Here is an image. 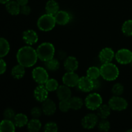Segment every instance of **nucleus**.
I'll return each instance as SVG.
<instances>
[{
	"instance_id": "nucleus-1",
	"label": "nucleus",
	"mask_w": 132,
	"mask_h": 132,
	"mask_svg": "<svg viewBox=\"0 0 132 132\" xmlns=\"http://www.w3.org/2000/svg\"><path fill=\"white\" fill-rule=\"evenodd\" d=\"M16 59L18 64L24 68H30L36 64L38 59L36 49L27 45L20 48L16 54Z\"/></svg>"
},
{
	"instance_id": "nucleus-2",
	"label": "nucleus",
	"mask_w": 132,
	"mask_h": 132,
	"mask_svg": "<svg viewBox=\"0 0 132 132\" xmlns=\"http://www.w3.org/2000/svg\"><path fill=\"white\" fill-rule=\"evenodd\" d=\"M36 52L38 59L45 63L54 57L55 49L52 43L49 42H44L37 46L36 48Z\"/></svg>"
},
{
	"instance_id": "nucleus-3",
	"label": "nucleus",
	"mask_w": 132,
	"mask_h": 132,
	"mask_svg": "<svg viewBox=\"0 0 132 132\" xmlns=\"http://www.w3.org/2000/svg\"><path fill=\"white\" fill-rule=\"evenodd\" d=\"M101 76L107 81H113L119 76V69L117 65L111 63H104L100 67Z\"/></svg>"
},
{
	"instance_id": "nucleus-4",
	"label": "nucleus",
	"mask_w": 132,
	"mask_h": 132,
	"mask_svg": "<svg viewBox=\"0 0 132 132\" xmlns=\"http://www.w3.org/2000/svg\"><path fill=\"white\" fill-rule=\"evenodd\" d=\"M56 24L54 15L45 14L38 18L37 21V28L42 32H49L54 28Z\"/></svg>"
},
{
	"instance_id": "nucleus-5",
	"label": "nucleus",
	"mask_w": 132,
	"mask_h": 132,
	"mask_svg": "<svg viewBox=\"0 0 132 132\" xmlns=\"http://www.w3.org/2000/svg\"><path fill=\"white\" fill-rule=\"evenodd\" d=\"M85 105L86 108L90 110H97L103 104V98L101 95L97 92L89 94L85 98Z\"/></svg>"
},
{
	"instance_id": "nucleus-6",
	"label": "nucleus",
	"mask_w": 132,
	"mask_h": 132,
	"mask_svg": "<svg viewBox=\"0 0 132 132\" xmlns=\"http://www.w3.org/2000/svg\"><path fill=\"white\" fill-rule=\"evenodd\" d=\"M108 104L112 110L117 111V112H121L124 111L128 106V101L121 96H115L110 98L108 101Z\"/></svg>"
},
{
	"instance_id": "nucleus-7",
	"label": "nucleus",
	"mask_w": 132,
	"mask_h": 132,
	"mask_svg": "<svg viewBox=\"0 0 132 132\" xmlns=\"http://www.w3.org/2000/svg\"><path fill=\"white\" fill-rule=\"evenodd\" d=\"M32 79L38 85H45L49 79L47 70L42 67H37L32 72Z\"/></svg>"
},
{
	"instance_id": "nucleus-8",
	"label": "nucleus",
	"mask_w": 132,
	"mask_h": 132,
	"mask_svg": "<svg viewBox=\"0 0 132 132\" xmlns=\"http://www.w3.org/2000/svg\"><path fill=\"white\" fill-rule=\"evenodd\" d=\"M115 59L121 64H130L132 61V52L127 48L119 49L116 53Z\"/></svg>"
},
{
	"instance_id": "nucleus-9",
	"label": "nucleus",
	"mask_w": 132,
	"mask_h": 132,
	"mask_svg": "<svg viewBox=\"0 0 132 132\" xmlns=\"http://www.w3.org/2000/svg\"><path fill=\"white\" fill-rule=\"evenodd\" d=\"M99 117L97 113H90L86 114L81 120V125L86 130H91L94 128L99 122Z\"/></svg>"
},
{
	"instance_id": "nucleus-10",
	"label": "nucleus",
	"mask_w": 132,
	"mask_h": 132,
	"mask_svg": "<svg viewBox=\"0 0 132 132\" xmlns=\"http://www.w3.org/2000/svg\"><path fill=\"white\" fill-rule=\"evenodd\" d=\"M79 78L75 72H67L62 77V81L63 85L70 88H73L77 86Z\"/></svg>"
},
{
	"instance_id": "nucleus-11",
	"label": "nucleus",
	"mask_w": 132,
	"mask_h": 132,
	"mask_svg": "<svg viewBox=\"0 0 132 132\" xmlns=\"http://www.w3.org/2000/svg\"><path fill=\"white\" fill-rule=\"evenodd\" d=\"M22 39L25 44L32 46L37 43L39 39V36L37 32L33 29H28L23 32Z\"/></svg>"
},
{
	"instance_id": "nucleus-12",
	"label": "nucleus",
	"mask_w": 132,
	"mask_h": 132,
	"mask_svg": "<svg viewBox=\"0 0 132 132\" xmlns=\"http://www.w3.org/2000/svg\"><path fill=\"white\" fill-rule=\"evenodd\" d=\"M116 53L111 48L105 47L102 49L100 52L98 57L99 59L103 64L104 63H111L115 58Z\"/></svg>"
},
{
	"instance_id": "nucleus-13",
	"label": "nucleus",
	"mask_w": 132,
	"mask_h": 132,
	"mask_svg": "<svg viewBox=\"0 0 132 132\" xmlns=\"http://www.w3.org/2000/svg\"><path fill=\"white\" fill-rule=\"evenodd\" d=\"M77 87L81 92H90L94 90V81L87 76H83L79 78Z\"/></svg>"
},
{
	"instance_id": "nucleus-14",
	"label": "nucleus",
	"mask_w": 132,
	"mask_h": 132,
	"mask_svg": "<svg viewBox=\"0 0 132 132\" xmlns=\"http://www.w3.org/2000/svg\"><path fill=\"white\" fill-rule=\"evenodd\" d=\"M48 92L44 85H39L34 90V97L40 103H43L48 97Z\"/></svg>"
},
{
	"instance_id": "nucleus-15",
	"label": "nucleus",
	"mask_w": 132,
	"mask_h": 132,
	"mask_svg": "<svg viewBox=\"0 0 132 132\" xmlns=\"http://www.w3.org/2000/svg\"><path fill=\"white\" fill-rule=\"evenodd\" d=\"M41 108L43 114L46 116H52L56 112L57 106L54 101L48 98L42 103Z\"/></svg>"
},
{
	"instance_id": "nucleus-16",
	"label": "nucleus",
	"mask_w": 132,
	"mask_h": 132,
	"mask_svg": "<svg viewBox=\"0 0 132 132\" xmlns=\"http://www.w3.org/2000/svg\"><path fill=\"white\" fill-rule=\"evenodd\" d=\"M63 66L67 72H75L78 69L79 61L76 57L68 56L64 59Z\"/></svg>"
},
{
	"instance_id": "nucleus-17",
	"label": "nucleus",
	"mask_w": 132,
	"mask_h": 132,
	"mask_svg": "<svg viewBox=\"0 0 132 132\" xmlns=\"http://www.w3.org/2000/svg\"><path fill=\"white\" fill-rule=\"evenodd\" d=\"M57 97L59 101L69 100L72 97V91L70 88L66 85H59L56 90Z\"/></svg>"
},
{
	"instance_id": "nucleus-18",
	"label": "nucleus",
	"mask_w": 132,
	"mask_h": 132,
	"mask_svg": "<svg viewBox=\"0 0 132 132\" xmlns=\"http://www.w3.org/2000/svg\"><path fill=\"white\" fill-rule=\"evenodd\" d=\"M56 24L59 25L64 26L68 24L71 19V16L68 12L65 10H59L55 15Z\"/></svg>"
},
{
	"instance_id": "nucleus-19",
	"label": "nucleus",
	"mask_w": 132,
	"mask_h": 132,
	"mask_svg": "<svg viewBox=\"0 0 132 132\" xmlns=\"http://www.w3.org/2000/svg\"><path fill=\"white\" fill-rule=\"evenodd\" d=\"M5 9L6 11L12 15H18L20 14L21 6L16 1L10 0L5 4Z\"/></svg>"
},
{
	"instance_id": "nucleus-20",
	"label": "nucleus",
	"mask_w": 132,
	"mask_h": 132,
	"mask_svg": "<svg viewBox=\"0 0 132 132\" xmlns=\"http://www.w3.org/2000/svg\"><path fill=\"white\" fill-rule=\"evenodd\" d=\"M15 127L12 120L4 119L0 122V132H15Z\"/></svg>"
},
{
	"instance_id": "nucleus-21",
	"label": "nucleus",
	"mask_w": 132,
	"mask_h": 132,
	"mask_svg": "<svg viewBox=\"0 0 132 132\" xmlns=\"http://www.w3.org/2000/svg\"><path fill=\"white\" fill-rule=\"evenodd\" d=\"M28 118L27 115L23 113H19L15 114L13 122L15 126L18 128H23L27 126L28 122Z\"/></svg>"
},
{
	"instance_id": "nucleus-22",
	"label": "nucleus",
	"mask_w": 132,
	"mask_h": 132,
	"mask_svg": "<svg viewBox=\"0 0 132 132\" xmlns=\"http://www.w3.org/2000/svg\"><path fill=\"white\" fill-rule=\"evenodd\" d=\"M45 10L46 14L55 15L59 11V5L55 0H49L45 5Z\"/></svg>"
},
{
	"instance_id": "nucleus-23",
	"label": "nucleus",
	"mask_w": 132,
	"mask_h": 132,
	"mask_svg": "<svg viewBox=\"0 0 132 132\" xmlns=\"http://www.w3.org/2000/svg\"><path fill=\"white\" fill-rule=\"evenodd\" d=\"M28 132H39L42 128V123L39 119L32 118L27 125Z\"/></svg>"
},
{
	"instance_id": "nucleus-24",
	"label": "nucleus",
	"mask_w": 132,
	"mask_h": 132,
	"mask_svg": "<svg viewBox=\"0 0 132 132\" xmlns=\"http://www.w3.org/2000/svg\"><path fill=\"white\" fill-rule=\"evenodd\" d=\"M112 109L108 104H102L97 110V115L101 119H106L111 114Z\"/></svg>"
},
{
	"instance_id": "nucleus-25",
	"label": "nucleus",
	"mask_w": 132,
	"mask_h": 132,
	"mask_svg": "<svg viewBox=\"0 0 132 132\" xmlns=\"http://www.w3.org/2000/svg\"><path fill=\"white\" fill-rule=\"evenodd\" d=\"M25 68L21 64H18L14 66L11 70V75L15 79H20L24 76Z\"/></svg>"
},
{
	"instance_id": "nucleus-26",
	"label": "nucleus",
	"mask_w": 132,
	"mask_h": 132,
	"mask_svg": "<svg viewBox=\"0 0 132 132\" xmlns=\"http://www.w3.org/2000/svg\"><path fill=\"white\" fill-rule=\"evenodd\" d=\"M10 43L4 37H0V58H3L8 55L10 52Z\"/></svg>"
},
{
	"instance_id": "nucleus-27",
	"label": "nucleus",
	"mask_w": 132,
	"mask_h": 132,
	"mask_svg": "<svg viewBox=\"0 0 132 132\" xmlns=\"http://www.w3.org/2000/svg\"><path fill=\"white\" fill-rule=\"evenodd\" d=\"M70 105V108L73 110H79L82 107L83 104H85V102L82 100V98L79 97H72L69 99Z\"/></svg>"
},
{
	"instance_id": "nucleus-28",
	"label": "nucleus",
	"mask_w": 132,
	"mask_h": 132,
	"mask_svg": "<svg viewBox=\"0 0 132 132\" xmlns=\"http://www.w3.org/2000/svg\"><path fill=\"white\" fill-rule=\"evenodd\" d=\"M45 67L47 70L50 72H55L60 68V62L57 59L53 58L50 60L45 62Z\"/></svg>"
},
{
	"instance_id": "nucleus-29",
	"label": "nucleus",
	"mask_w": 132,
	"mask_h": 132,
	"mask_svg": "<svg viewBox=\"0 0 132 132\" xmlns=\"http://www.w3.org/2000/svg\"><path fill=\"white\" fill-rule=\"evenodd\" d=\"M86 76L92 80L97 79L101 76L100 68L97 67H90L86 70Z\"/></svg>"
},
{
	"instance_id": "nucleus-30",
	"label": "nucleus",
	"mask_w": 132,
	"mask_h": 132,
	"mask_svg": "<svg viewBox=\"0 0 132 132\" xmlns=\"http://www.w3.org/2000/svg\"><path fill=\"white\" fill-rule=\"evenodd\" d=\"M121 31L127 37L132 36V19H128L124 22L121 27Z\"/></svg>"
},
{
	"instance_id": "nucleus-31",
	"label": "nucleus",
	"mask_w": 132,
	"mask_h": 132,
	"mask_svg": "<svg viewBox=\"0 0 132 132\" xmlns=\"http://www.w3.org/2000/svg\"><path fill=\"white\" fill-rule=\"evenodd\" d=\"M48 92H55L59 86L58 81L54 78L48 79L46 83L44 85Z\"/></svg>"
},
{
	"instance_id": "nucleus-32",
	"label": "nucleus",
	"mask_w": 132,
	"mask_h": 132,
	"mask_svg": "<svg viewBox=\"0 0 132 132\" xmlns=\"http://www.w3.org/2000/svg\"><path fill=\"white\" fill-rule=\"evenodd\" d=\"M98 130L101 132H108L110 130V122L106 119H101L97 124Z\"/></svg>"
},
{
	"instance_id": "nucleus-33",
	"label": "nucleus",
	"mask_w": 132,
	"mask_h": 132,
	"mask_svg": "<svg viewBox=\"0 0 132 132\" xmlns=\"http://www.w3.org/2000/svg\"><path fill=\"white\" fill-rule=\"evenodd\" d=\"M125 91V87L121 83L117 82L113 86L112 88V93L115 96H121Z\"/></svg>"
},
{
	"instance_id": "nucleus-34",
	"label": "nucleus",
	"mask_w": 132,
	"mask_h": 132,
	"mask_svg": "<svg viewBox=\"0 0 132 132\" xmlns=\"http://www.w3.org/2000/svg\"><path fill=\"white\" fill-rule=\"evenodd\" d=\"M58 126L55 122H48L43 127V132H58Z\"/></svg>"
},
{
	"instance_id": "nucleus-35",
	"label": "nucleus",
	"mask_w": 132,
	"mask_h": 132,
	"mask_svg": "<svg viewBox=\"0 0 132 132\" xmlns=\"http://www.w3.org/2000/svg\"><path fill=\"white\" fill-rule=\"evenodd\" d=\"M59 108L61 112H63V113L68 112L71 109L69 100L59 101Z\"/></svg>"
},
{
	"instance_id": "nucleus-36",
	"label": "nucleus",
	"mask_w": 132,
	"mask_h": 132,
	"mask_svg": "<svg viewBox=\"0 0 132 132\" xmlns=\"http://www.w3.org/2000/svg\"><path fill=\"white\" fill-rule=\"evenodd\" d=\"M15 116V111L14 110V109H12L11 108H6L3 112V117L4 119H9L13 121Z\"/></svg>"
},
{
	"instance_id": "nucleus-37",
	"label": "nucleus",
	"mask_w": 132,
	"mask_h": 132,
	"mask_svg": "<svg viewBox=\"0 0 132 132\" xmlns=\"http://www.w3.org/2000/svg\"><path fill=\"white\" fill-rule=\"evenodd\" d=\"M43 110L41 107L34 106L31 109L30 114L32 118L39 119L43 114Z\"/></svg>"
},
{
	"instance_id": "nucleus-38",
	"label": "nucleus",
	"mask_w": 132,
	"mask_h": 132,
	"mask_svg": "<svg viewBox=\"0 0 132 132\" xmlns=\"http://www.w3.org/2000/svg\"><path fill=\"white\" fill-rule=\"evenodd\" d=\"M20 13L24 15H28L31 13V8L28 5L21 6Z\"/></svg>"
},
{
	"instance_id": "nucleus-39",
	"label": "nucleus",
	"mask_w": 132,
	"mask_h": 132,
	"mask_svg": "<svg viewBox=\"0 0 132 132\" xmlns=\"http://www.w3.org/2000/svg\"><path fill=\"white\" fill-rule=\"evenodd\" d=\"M6 68H7V65L6 62L3 59V58H0V75L5 73Z\"/></svg>"
},
{
	"instance_id": "nucleus-40",
	"label": "nucleus",
	"mask_w": 132,
	"mask_h": 132,
	"mask_svg": "<svg viewBox=\"0 0 132 132\" xmlns=\"http://www.w3.org/2000/svg\"><path fill=\"white\" fill-rule=\"evenodd\" d=\"M93 81H94V90H98L101 86V82L99 79L93 80Z\"/></svg>"
},
{
	"instance_id": "nucleus-41",
	"label": "nucleus",
	"mask_w": 132,
	"mask_h": 132,
	"mask_svg": "<svg viewBox=\"0 0 132 132\" xmlns=\"http://www.w3.org/2000/svg\"><path fill=\"white\" fill-rule=\"evenodd\" d=\"M16 1L20 6L28 5V0H16Z\"/></svg>"
},
{
	"instance_id": "nucleus-42",
	"label": "nucleus",
	"mask_w": 132,
	"mask_h": 132,
	"mask_svg": "<svg viewBox=\"0 0 132 132\" xmlns=\"http://www.w3.org/2000/svg\"><path fill=\"white\" fill-rule=\"evenodd\" d=\"M10 0H0V4H6Z\"/></svg>"
},
{
	"instance_id": "nucleus-43",
	"label": "nucleus",
	"mask_w": 132,
	"mask_h": 132,
	"mask_svg": "<svg viewBox=\"0 0 132 132\" xmlns=\"http://www.w3.org/2000/svg\"><path fill=\"white\" fill-rule=\"evenodd\" d=\"M125 132H132V128L129 129V130H128L127 131H126Z\"/></svg>"
},
{
	"instance_id": "nucleus-44",
	"label": "nucleus",
	"mask_w": 132,
	"mask_h": 132,
	"mask_svg": "<svg viewBox=\"0 0 132 132\" xmlns=\"http://www.w3.org/2000/svg\"><path fill=\"white\" fill-rule=\"evenodd\" d=\"M130 65H131V67H132V61H131V63H130Z\"/></svg>"
},
{
	"instance_id": "nucleus-45",
	"label": "nucleus",
	"mask_w": 132,
	"mask_h": 132,
	"mask_svg": "<svg viewBox=\"0 0 132 132\" xmlns=\"http://www.w3.org/2000/svg\"><path fill=\"white\" fill-rule=\"evenodd\" d=\"M131 117H132V112H131Z\"/></svg>"
}]
</instances>
